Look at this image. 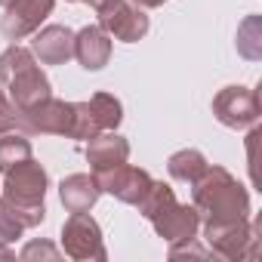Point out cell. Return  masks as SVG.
I'll return each instance as SVG.
<instances>
[{
  "label": "cell",
  "instance_id": "cell-1",
  "mask_svg": "<svg viewBox=\"0 0 262 262\" xmlns=\"http://www.w3.org/2000/svg\"><path fill=\"white\" fill-rule=\"evenodd\" d=\"M50 188V176L47 170L28 158L16 167H10L4 173V188H0V210H4L10 219H16L22 228H37L47 219V198Z\"/></svg>",
  "mask_w": 262,
  "mask_h": 262
},
{
  "label": "cell",
  "instance_id": "cell-2",
  "mask_svg": "<svg viewBox=\"0 0 262 262\" xmlns=\"http://www.w3.org/2000/svg\"><path fill=\"white\" fill-rule=\"evenodd\" d=\"M194 210L204 213V219H244L250 216V194L247 188L225 170L210 167L191 182Z\"/></svg>",
  "mask_w": 262,
  "mask_h": 262
},
{
  "label": "cell",
  "instance_id": "cell-3",
  "mask_svg": "<svg viewBox=\"0 0 262 262\" xmlns=\"http://www.w3.org/2000/svg\"><path fill=\"white\" fill-rule=\"evenodd\" d=\"M0 83L7 86V96L16 105V111H25V108L53 96V83L40 71L34 53L28 47H19V43H13L0 53Z\"/></svg>",
  "mask_w": 262,
  "mask_h": 262
},
{
  "label": "cell",
  "instance_id": "cell-4",
  "mask_svg": "<svg viewBox=\"0 0 262 262\" xmlns=\"http://www.w3.org/2000/svg\"><path fill=\"white\" fill-rule=\"evenodd\" d=\"M204 241L213 256L241 262V259H256L259 256V219L250 222L244 219H207L204 222Z\"/></svg>",
  "mask_w": 262,
  "mask_h": 262
},
{
  "label": "cell",
  "instance_id": "cell-5",
  "mask_svg": "<svg viewBox=\"0 0 262 262\" xmlns=\"http://www.w3.org/2000/svg\"><path fill=\"white\" fill-rule=\"evenodd\" d=\"M19 133L25 136H65L74 133V102L65 99H43L25 111H19Z\"/></svg>",
  "mask_w": 262,
  "mask_h": 262
},
{
  "label": "cell",
  "instance_id": "cell-6",
  "mask_svg": "<svg viewBox=\"0 0 262 262\" xmlns=\"http://www.w3.org/2000/svg\"><path fill=\"white\" fill-rule=\"evenodd\" d=\"M62 253L77 262H105L108 250L102 241V228L90 213H71L62 225Z\"/></svg>",
  "mask_w": 262,
  "mask_h": 262
},
{
  "label": "cell",
  "instance_id": "cell-7",
  "mask_svg": "<svg viewBox=\"0 0 262 262\" xmlns=\"http://www.w3.org/2000/svg\"><path fill=\"white\" fill-rule=\"evenodd\" d=\"M213 114L228 129H250L253 123H259L262 105H259L256 90L237 83V86H225L213 96Z\"/></svg>",
  "mask_w": 262,
  "mask_h": 262
},
{
  "label": "cell",
  "instance_id": "cell-8",
  "mask_svg": "<svg viewBox=\"0 0 262 262\" xmlns=\"http://www.w3.org/2000/svg\"><path fill=\"white\" fill-rule=\"evenodd\" d=\"M99 28L114 40L136 43V40H142L148 34L151 22H148L142 7L129 4V0H111L108 7L99 10Z\"/></svg>",
  "mask_w": 262,
  "mask_h": 262
},
{
  "label": "cell",
  "instance_id": "cell-9",
  "mask_svg": "<svg viewBox=\"0 0 262 262\" xmlns=\"http://www.w3.org/2000/svg\"><path fill=\"white\" fill-rule=\"evenodd\" d=\"M96 176V182H99V188L105 191V194H111V198H117L120 204H129V207H136L142 198H145V191L151 188V176H148V170H142V167H133V164H117V167H108V170H99V173H93Z\"/></svg>",
  "mask_w": 262,
  "mask_h": 262
},
{
  "label": "cell",
  "instance_id": "cell-10",
  "mask_svg": "<svg viewBox=\"0 0 262 262\" xmlns=\"http://www.w3.org/2000/svg\"><path fill=\"white\" fill-rule=\"evenodd\" d=\"M53 7H56V0H10L4 7L7 13L0 16V34L7 40H13V43L31 37L47 22Z\"/></svg>",
  "mask_w": 262,
  "mask_h": 262
},
{
  "label": "cell",
  "instance_id": "cell-11",
  "mask_svg": "<svg viewBox=\"0 0 262 262\" xmlns=\"http://www.w3.org/2000/svg\"><path fill=\"white\" fill-rule=\"evenodd\" d=\"M158 231V237H164L167 244H179V241H188V237H198L201 231V213L194 210V204H179L176 194L148 219Z\"/></svg>",
  "mask_w": 262,
  "mask_h": 262
},
{
  "label": "cell",
  "instance_id": "cell-12",
  "mask_svg": "<svg viewBox=\"0 0 262 262\" xmlns=\"http://www.w3.org/2000/svg\"><path fill=\"white\" fill-rule=\"evenodd\" d=\"M31 53L40 65H65L74 56V31L65 25H47L31 34Z\"/></svg>",
  "mask_w": 262,
  "mask_h": 262
},
{
  "label": "cell",
  "instance_id": "cell-13",
  "mask_svg": "<svg viewBox=\"0 0 262 262\" xmlns=\"http://www.w3.org/2000/svg\"><path fill=\"white\" fill-rule=\"evenodd\" d=\"M83 158H86L90 170L99 173V170H108V167L123 164V161L129 158V142H126L120 133H114V129H102V133H96V136L86 142Z\"/></svg>",
  "mask_w": 262,
  "mask_h": 262
},
{
  "label": "cell",
  "instance_id": "cell-14",
  "mask_svg": "<svg viewBox=\"0 0 262 262\" xmlns=\"http://www.w3.org/2000/svg\"><path fill=\"white\" fill-rule=\"evenodd\" d=\"M74 59L86 71H102L111 59V37L99 25H86L74 34Z\"/></svg>",
  "mask_w": 262,
  "mask_h": 262
},
{
  "label": "cell",
  "instance_id": "cell-15",
  "mask_svg": "<svg viewBox=\"0 0 262 262\" xmlns=\"http://www.w3.org/2000/svg\"><path fill=\"white\" fill-rule=\"evenodd\" d=\"M102 188L93 173H71L59 185V201L68 213H90L99 201Z\"/></svg>",
  "mask_w": 262,
  "mask_h": 262
},
{
  "label": "cell",
  "instance_id": "cell-16",
  "mask_svg": "<svg viewBox=\"0 0 262 262\" xmlns=\"http://www.w3.org/2000/svg\"><path fill=\"white\" fill-rule=\"evenodd\" d=\"M204 170H207V158L198 148H182V151L170 155V161H167V173L176 182H185V185H191Z\"/></svg>",
  "mask_w": 262,
  "mask_h": 262
},
{
  "label": "cell",
  "instance_id": "cell-17",
  "mask_svg": "<svg viewBox=\"0 0 262 262\" xmlns=\"http://www.w3.org/2000/svg\"><path fill=\"white\" fill-rule=\"evenodd\" d=\"M237 53L247 62L262 59V16H247L237 25Z\"/></svg>",
  "mask_w": 262,
  "mask_h": 262
},
{
  "label": "cell",
  "instance_id": "cell-18",
  "mask_svg": "<svg viewBox=\"0 0 262 262\" xmlns=\"http://www.w3.org/2000/svg\"><path fill=\"white\" fill-rule=\"evenodd\" d=\"M31 158V139L25 133H19V129H13V133H4L0 136V173H7L10 167L22 164Z\"/></svg>",
  "mask_w": 262,
  "mask_h": 262
},
{
  "label": "cell",
  "instance_id": "cell-19",
  "mask_svg": "<svg viewBox=\"0 0 262 262\" xmlns=\"http://www.w3.org/2000/svg\"><path fill=\"white\" fill-rule=\"evenodd\" d=\"M90 111L99 123V129H117L120 120H123V105L120 99H114L111 93H96L90 99Z\"/></svg>",
  "mask_w": 262,
  "mask_h": 262
},
{
  "label": "cell",
  "instance_id": "cell-20",
  "mask_svg": "<svg viewBox=\"0 0 262 262\" xmlns=\"http://www.w3.org/2000/svg\"><path fill=\"white\" fill-rule=\"evenodd\" d=\"M96 133H102V129H99V123L90 111V102H74V133H71V139L90 142Z\"/></svg>",
  "mask_w": 262,
  "mask_h": 262
},
{
  "label": "cell",
  "instance_id": "cell-21",
  "mask_svg": "<svg viewBox=\"0 0 262 262\" xmlns=\"http://www.w3.org/2000/svg\"><path fill=\"white\" fill-rule=\"evenodd\" d=\"M13 129H19V111H16V105L10 102V96L0 90V136H4V133H13Z\"/></svg>",
  "mask_w": 262,
  "mask_h": 262
},
{
  "label": "cell",
  "instance_id": "cell-22",
  "mask_svg": "<svg viewBox=\"0 0 262 262\" xmlns=\"http://www.w3.org/2000/svg\"><path fill=\"white\" fill-rule=\"evenodd\" d=\"M19 256H22L25 262H31V259H40V256H43V259H59L62 253H59L53 244H47V241H31V244H25V250H22Z\"/></svg>",
  "mask_w": 262,
  "mask_h": 262
},
{
  "label": "cell",
  "instance_id": "cell-23",
  "mask_svg": "<svg viewBox=\"0 0 262 262\" xmlns=\"http://www.w3.org/2000/svg\"><path fill=\"white\" fill-rule=\"evenodd\" d=\"M129 4H136V7H142V10H155V7H164L167 0H129Z\"/></svg>",
  "mask_w": 262,
  "mask_h": 262
},
{
  "label": "cell",
  "instance_id": "cell-24",
  "mask_svg": "<svg viewBox=\"0 0 262 262\" xmlns=\"http://www.w3.org/2000/svg\"><path fill=\"white\" fill-rule=\"evenodd\" d=\"M86 4H90V7H93V10H96V13H99V10H102V7H108V4H111V0H86Z\"/></svg>",
  "mask_w": 262,
  "mask_h": 262
},
{
  "label": "cell",
  "instance_id": "cell-25",
  "mask_svg": "<svg viewBox=\"0 0 262 262\" xmlns=\"http://www.w3.org/2000/svg\"><path fill=\"white\" fill-rule=\"evenodd\" d=\"M13 256H16V253H13L7 244H0V259H13Z\"/></svg>",
  "mask_w": 262,
  "mask_h": 262
},
{
  "label": "cell",
  "instance_id": "cell-26",
  "mask_svg": "<svg viewBox=\"0 0 262 262\" xmlns=\"http://www.w3.org/2000/svg\"><path fill=\"white\" fill-rule=\"evenodd\" d=\"M68 4H86V0H68Z\"/></svg>",
  "mask_w": 262,
  "mask_h": 262
},
{
  "label": "cell",
  "instance_id": "cell-27",
  "mask_svg": "<svg viewBox=\"0 0 262 262\" xmlns=\"http://www.w3.org/2000/svg\"><path fill=\"white\" fill-rule=\"evenodd\" d=\"M7 4H10V0H0V7H7Z\"/></svg>",
  "mask_w": 262,
  "mask_h": 262
}]
</instances>
